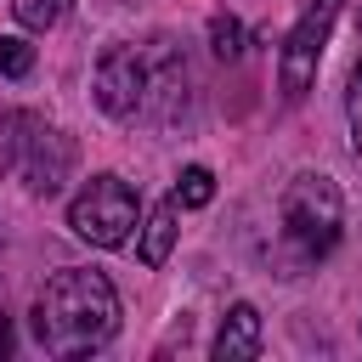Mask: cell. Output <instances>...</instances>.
Listing matches in <instances>:
<instances>
[{"label": "cell", "instance_id": "obj_7", "mask_svg": "<svg viewBox=\"0 0 362 362\" xmlns=\"http://www.w3.org/2000/svg\"><path fill=\"white\" fill-rule=\"evenodd\" d=\"M209 351H215V362H249V356H260V311L255 305H232Z\"/></svg>", "mask_w": 362, "mask_h": 362}, {"label": "cell", "instance_id": "obj_8", "mask_svg": "<svg viewBox=\"0 0 362 362\" xmlns=\"http://www.w3.org/2000/svg\"><path fill=\"white\" fill-rule=\"evenodd\" d=\"M170 243H175V198L158 204V209L147 215V232H141V266H164Z\"/></svg>", "mask_w": 362, "mask_h": 362}, {"label": "cell", "instance_id": "obj_13", "mask_svg": "<svg viewBox=\"0 0 362 362\" xmlns=\"http://www.w3.org/2000/svg\"><path fill=\"white\" fill-rule=\"evenodd\" d=\"M345 113H351V141L362 153V62L351 68V85H345Z\"/></svg>", "mask_w": 362, "mask_h": 362}, {"label": "cell", "instance_id": "obj_6", "mask_svg": "<svg viewBox=\"0 0 362 362\" xmlns=\"http://www.w3.org/2000/svg\"><path fill=\"white\" fill-rule=\"evenodd\" d=\"M23 130H28V136H11V147H17V158H23L28 187H34V192H57V187L68 181V170H74V141L57 136V130H45L40 119H23Z\"/></svg>", "mask_w": 362, "mask_h": 362}, {"label": "cell", "instance_id": "obj_4", "mask_svg": "<svg viewBox=\"0 0 362 362\" xmlns=\"http://www.w3.org/2000/svg\"><path fill=\"white\" fill-rule=\"evenodd\" d=\"M153 90H158V79H153L141 45H113V51L96 62V102H102V113H113V119H141L147 102H153Z\"/></svg>", "mask_w": 362, "mask_h": 362}, {"label": "cell", "instance_id": "obj_14", "mask_svg": "<svg viewBox=\"0 0 362 362\" xmlns=\"http://www.w3.org/2000/svg\"><path fill=\"white\" fill-rule=\"evenodd\" d=\"M11 164V136H6V124H0V170Z\"/></svg>", "mask_w": 362, "mask_h": 362}, {"label": "cell", "instance_id": "obj_10", "mask_svg": "<svg viewBox=\"0 0 362 362\" xmlns=\"http://www.w3.org/2000/svg\"><path fill=\"white\" fill-rule=\"evenodd\" d=\"M11 11H17L23 28H51V23L68 11V0H11Z\"/></svg>", "mask_w": 362, "mask_h": 362}, {"label": "cell", "instance_id": "obj_2", "mask_svg": "<svg viewBox=\"0 0 362 362\" xmlns=\"http://www.w3.org/2000/svg\"><path fill=\"white\" fill-rule=\"evenodd\" d=\"M339 226H345V204H339V187L328 175H294L288 192H283V232L288 243L317 260L339 243Z\"/></svg>", "mask_w": 362, "mask_h": 362}, {"label": "cell", "instance_id": "obj_5", "mask_svg": "<svg viewBox=\"0 0 362 362\" xmlns=\"http://www.w3.org/2000/svg\"><path fill=\"white\" fill-rule=\"evenodd\" d=\"M334 17H339V0H305L300 23L288 28V40H283V96H288V102L305 96V85H311V74H317V57H322V45H328Z\"/></svg>", "mask_w": 362, "mask_h": 362}, {"label": "cell", "instance_id": "obj_9", "mask_svg": "<svg viewBox=\"0 0 362 362\" xmlns=\"http://www.w3.org/2000/svg\"><path fill=\"white\" fill-rule=\"evenodd\" d=\"M209 198H215V175H209L204 164L181 170V181H175V204H187V209H204Z\"/></svg>", "mask_w": 362, "mask_h": 362}, {"label": "cell", "instance_id": "obj_3", "mask_svg": "<svg viewBox=\"0 0 362 362\" xmlns=\"http://www.w3.org/2000/svg\"><path fill=\"white\" fill-rule=\"evenodd\" d=\"M68 226H74L85 243H96V249H119V243L130 238V226H136V192H130V181H119V175H90V181L74 192V204H68Z\"/></svg>", "mask_w": 362, "mask_h": 362}, {"label": "cell", "instance_id": "obj_1", "mask_svg": "<svg viewBox=\"0 0 362 362\" xmlns=\"http://www.w3.org/2000/svg\"><path fill=\"white\" fill-rule=\"evenodd\" d=\"M119 334V294L102 272H57L34 300V339L51 356H85Z\"/></svg>", "mask_w": 362, "mask_h": 362}, {"label": "cell", "instance_id": "obj_11", "mask_svg": "<svg viewBox=\"0 0 362 362\" xmlns=\"http://www.w3.org/2000/svg\"><path fill=\"white\" fill-rule=\"evenodd\" d=\"M209 45H215V57L232 62V57L243 51V28H238L232 17H215V23H209Z\"/></svg>", "mask_w": 362, "mask_h": 362}, {"label": "cell", "instance_id": "obj_12", "mask_svg": "<svg viewBox=\"0 0 362 362\" xmlns=\"http://www.w3.org/2000/svg\"><path fill=\"white\" fill-rule=\"evenodd\" d=\"M28 68H34V45H23V40H0V74L23 79Z\"/></svg>", "mask_w": 362, "mask_h": 362}]
</instances>
